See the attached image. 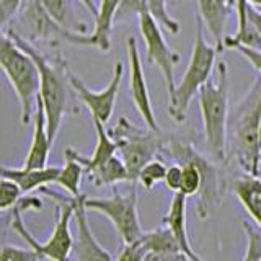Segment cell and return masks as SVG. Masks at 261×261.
Returning <instances> with one entry per match:
<instances>
[{
    "instance_id": "7402d4cb",
    "label": "cell",
    "mask_w": 261,
    "mask_h": 261,
    "mask_svg": "<svg viewBox=\"0 0 261 261\" xmlns=\"http://www.w3.org/2000/svg\"><path fill=\"white\" fill-rule=\"evenodd\" d=\"M88 175L95 186H111L116 183L130 181V175L124 165V162L116 153L111 159L106 160L101 167H98Z\"/></svg>"
},
{
    "instance_id": "f1b7e54d",
    "label": "cell",
    "mask_w": 261,
    "mask_h": 261,
    "mask_svg": "<svg viewBox=\"0 0 261 261\" xmlns=\"http://www.w3.org/2000/svg\"><path fill=\"white\" fill-rule=\"evenodd\" d=\"M243 228L248 237V248L243 261H259L261 259V233L250 222L245 220Z\"/></svg>"
},
{
    "instance_id": "9c48e42d",
    "label": "cell",
    "mask_w": 261,
    "mask_h": 261,
    "mask_svg": "<svg viewBox=\"0 0 261 261\" xmlns=\"http://www.w3.org/2000/svg\"><path fill=\"white\" fill-rule=\"evenodd\" d=\"M85 207L87 211L100 212L108 217L124 245L136 242L142 235L137 214L136 186L129 191V194H119L114 191L108 199H90L85 196Z\"/></svg>"
},
{
    "instance_id": "d590c367",
    "label": "cell",
    "mask_w": 261,
    "mask_h": 261,
    "mask_svg": "<svg viewBox=\"0 0 261 261\" xmlns=\"http://www.w3.org/2000/svg\"><path fill=\"white\" fill-rule=\"evenodd\" d=\"M248 4L251 7H256V8H259V10H261V0H248Z\"/></svg>"
},
{
    "instance_id": "7c38bea8",
    "label": "cell",
    "mask_w": 261,
    "mask_h": 261,
    "mask_svg": "<svg viewBox=\"0 0 261 261\" xmlns=\"http://www.w3.org/2000/svg\"><path fill=\"white\" fill-rule=\"evenodd\" d=\"M127 59H129V93L130 98H133V103L139 114H141L142 121L145 122L147 129L160 133L159 122L153 113L149 87H147V80L144 75V67L141 61V54H139L137 41L133 36L127 39Z\"/></svg>"
},
{
    "instance_id": "277c9868",
    "label": "cell",
    "mask_w": 261,
    "mask_h": 261,
    "mask_svg": "<svg viewBox=\"0 0 261 261\" xmlns=\"http://www.w3.org/2000/svg\"><path fill=\"white\" fill-rule=\"evenodd\" d=\"M10 23L7 31L28 41L30 44L43 43L53 47L59 44L93 47L92 38L87 33H75L59 27L49 16L41 0H21L18 12Z\"/></svg>"
},
{
    "instance_id": "ac0fdd59",
    "label": "cell",
    "mask_w": 261,
    "mask_h": 261,
    "mask_svg": "<svg viewBox=\"0 0 261 261\" xmlns=\"http://www.w3.org/2000/svg\"><path fill=\"white\" fill-rule=\"evenodd\" d=\"M92 121L95 126V133H96V145H95L93 153L90 155V157H84V155H80L73 149H69L70 153L73 155V159L84 167V171H87V173H92L93 170L101 167L106 160L111 159L113 155L118 152V144L113 139V136L110 134V130L106 129L105 122H101L96 118H92Z\"/></svg>"
},
{
    "instance_id": "3957f363",
    "label": "cell",
    "mask_w": 261,
    "mask_h": 261,
    "mask_svg": "<svg viewBox=\"0 0 261 261\" xmlns=\"http://www.w3.org/2000/svg\"><path fill=\"white\" fill-rule=\"evenodd\" d=\"M259 118H261V77L248 88L239 105L235 106L232 126V149L239 165L247 175L258 176L259 173Z\"/></svg>"
},
{
    "instance_id": "2e32d148",
    "label": "cell",
    "mask_w": 261,
    "mask_h": 261,
    "mask_svg": "<svg viewBox=\"0 0 261 261\" xmlns=\"http://www.w3.org/2000/svg\"><path fill=\"white\" fill-rule=\"evenodd\" d=\"M186 196L183 193L176 191L173 194L170 202L168 212L163 216L162 222L165 224V227L173 233V237L176 239L179 250L181 253L190 258L191 261H202L198 255L194 253V250L190 245V239H188V232H186Z\"/></svg>"
},
{
    "instance_id": "e0dca14e",
    "label": "cell",
    "mask_w": 261,
    "mask_h": 261,
    "mask_svg": "<svg viewBox=\"0 0 261 261\" xmlns=\"http://www.w3.org/2000/svg\"><path fill=\"white\" fill-rule=\"evenodd\" d=\"M61 167H43V168H10L0 167V178L10 179L18 185L23 194L35 190H43L44 186L53 185L59 175Z\"/></svg>"
},
{
    "instance_id": "9a60e30c",
    "label": "cell",
    "mask_w": 261,
    "mask_h": 261,
    "mask_svg": "<svg viewBox=\"0 0 261 261\" xmlns=\"http://www.w3.org/2000/svg\"><path fill=\"white\" fill-rule=\"evenodd\" d=\"M31 122H33L31 144H30V149H28L23 167L24 168H43L47 165L49 152H51L53 142L47 136L44 110H43V105H41L38 96H36L35 110H33Z\"/></svg>"
},
{
    "instance_id": "8fae6325",
    "label": "cell",
    "mask_w": 261,
    "mask_h": 261,
    "mask_svg": "<svg viewBox=\"0 0 261 261\" xmlns=\"http://www.w3.org/2000/svg\"><path fill=\"white\" fill-rule=\"evenodd\" d=\"M122 77H124V65H122V62L119 61V62H116V65H114L113 77L110 80V84L106 85L101 92H93V90H90L84 84V80L80 77H77L75 73L69 72V82H70V85L73 88V92H75L77 98L90 110L92 118L100 119L101 122H105V124L111 119Z\"/></svg>"
},
{
    "instance_id": "d6986e66",
    "label": "cell",
    "mask_w": 261,
    "mask_h": 261,
    "mask_svg": "<svg viewBox=\"0 0 261 261\" xmlns=\"http://www.w3.org/2000/svg\"><path fill=\"white\" fill-rule=\"evenodd\" d=\"M119 0H100L98 12L95 15V28L90 35L93 47L103 53H108L111 47V30L116 23V12Z\"/></svg>"
},
{
    "instance_id": "30bf717a",
    "label": "cell",
    "mask_w": 261,
    "mask_h": 261,
    "mask_svg": "<svg viewBox=\"0 0 261 261\" xmlns=\"http://www.w3.org/2000/svg\"><path fill=\"white\" fill-rule=\"evenodd\" d=\"M137 20H139L141 36H142L144 44H145L147 59L160 69L163 80H165V87H167L168 100H170V98L173 96L175 88H176L175 67L179 64L181 56L168 46L165 38H163L160 24L155 21L149 13L144 12Z\"/></svg>"
},
{
    "instance_id": "4dcf8cb0",
    "label": "cell",
    "mask_w": 261,
    "mask_h": 261,
    "mask_svg": "<svg viewBox=\"0 0 261 261\" xmlns=\"http://www.w3.org/2000/svg\"><path fill=\"white\" fill-rule=\"evenodd\" d=\"M147 255L149 253H147L145 247L141 242V237H139L136 242L124 245V250L121 251L118 261H144Z\"/></svg>"
},
{
    "instance_id": "cb8c5ba5",
    "label": "cell",
    "mask_w": 261,
    "mask_h": 261,
    "mask_svg": "<svg viewBox=\"0 0 261 261\" xmlns=\"http://www.w3.org/2000/svg\"><path fill=\"white\" fill-rule=\"evenodd\" d=\"M141 242L145 247L147 253H178L179 245L168 228H159L149 233L141 235Z\"/></svg>"
},
{
    "instance_id": "44dd1931",
    "label": "cell",
    "mask_w": 261,
    "mask_h": 261,
    "mask_svg": "<svg viewBox=\"0 0 261 261\" xmlns=\"http://www.w3.org/2000/svg\"><path fill=\"white\" fill-rule=\"evenodd\" d=\"M49 16L64 30L85 33V24L79 20L73 0H41Z\"/></svg>"
},
{
    "instance_id": "f35d334b",
    "label": "cell",
    "mask_w": 261,
    "mask_h": 261,
    "mask_svg": "<svg viewBox=\"0 0 261 261\" xmlns=\"http://www.w3.org/2000/svg\"><path fill=\"white\" fill-rule=\"evenodd\" d=\"M259 261H261V259H259Z\"/></svg>"
},
{
    "instance_id": "83f0119b",
    "label": "cell",
    "mask_w": 261,
    "mask_h": 261,
    "mask_svg": "<svg viewBox=\"0 0 261 261\" xmlns=\"http://www.w3.org/2000/svg\"><path fill=\"white\" fill-rule=\"evenodd\" d=\"M144 12H147V0H119L116 21L129 20L134 16L139 18Z\"/></svg>"
},
{
    "instance_id": "52a82bcc",
    "label": "cell",
    "mask_w": 261,
    "mask_h": 261,
    "mask_svg": "<svg viewBox=\"0 0 261 261\" xmlns=\"http://www.w3.org/2000/svg\"><path fill=\"white\" fill-rule=\"evenodd\" d=\"M110 134L118 144V152L129 171L130 181L136 183L141 168L160 153L163 136L150 129H137L126 118H121Z\"/></svg>"
},
{
    "instance_id": "8992f818",
    "label": "cell",
    "mask_w": 261,
    "mask_h": 261,
    "mask_svg": "<svg viewBox=\"0 0 261 261\" xmlns=\"http://www.w3.org/2000/svg\"><path fill=\"white\" fill-rule=\"evenodd\" d=\"M0 70L10 82L16 100L20 103L21 122L28 124L39 88L38 67L33 57L4 31H0Z\"/></svg>"
},
{
    "instance_id": "4316f807",
    "label": "cell",
    "mask_w": 261,
    "mask_h": 261,
    "mask_svg": "<svg viewBox=\"0 0 261 261\" xmlns=\"http://www.w3.org/2000/svg\"><path fill=\"white\" fill-rule=\"evenodd\" d=\"M21 190L10 179L0 178V212L15 207L21 201Z\"/></svg>"
},
{
    "instance_id": "8d00e7d4",
    "label": "cell",
    "mask_w": 261,
    "mask_h": 261,
    "mask_svg": "<svg viewBox=\"0 0 261 261\" xmlns=\"http://www.w3.org/2000/svg\"><path fill=\"white\" fill-rule=\"evenodd\" d=\"M258 137H259V147H261V118H259V130H258Z\"/></svg>"
},
{
    "instance_id": "ba28073f",
    "label": "cell",
    "mask_w": 261,
    "mask_h": 261,
    "mask_svg": "<svg viewBox=\"0 0 261 261\" xmlns=\"http://www.w3.org/2000/svg\"><path fill=\"white\" fill-rule=\"evenodd\" d=\"M64 206L59 209V214L56 219V225L51 237L47 242L39 243L31 237V233L27 230L23 220H21V209L16 204L15 207V217H13V227L15 230L21 233V237L28 242L30 248L38 253V256H44L53 261H67L69 255L73 248V237L70 233V220L73 219V198L64 199Z\"/></svg>"
},
{
    "instance_id": "ffe728a7",
    "label": "cell",
    "mask_w": 261,
    "mask_h": 261,
    "mask_svg": "<svg viewBox=\"0 0 261 261\" xmlns=\"http://www.w3.org/2000/svg\"><path fill=\"white\" fill-rule=\"evenodd\" d=\"M233 193L245 211L261 227V178L247 175L235 179Z\"/></svg>"
},
{
    "instance_id": "6da1fadb",
    "label": "cell",
    "mask_w": 261,
    "mask_h": 261,
    "mask_svg": "<svg viewBox=\"0 0 261 261\" xmlns=\"http://www.w3.org/2000/svg\"><path fill=\"white\" fill-rule=\"evenodd\" d=\"M23 51H27L33 61H35L38 73H39V88H38V98L43 105L44 116H46V127L47 136L54 144L59 129L62 124V119L65 113H69L72 108V92L73 88L69 82V69L64 61H57L56 64L51 62L47 57L39 53L38 49L30 44L28 41L18 38L10 31H5Z\"/></svg>"
},
{
    "instance_id": "836d02e7",
    "label": "cell",
    "mask_w": 261,
    "mask_h": 261,
    "mask_svg": "<svg viewBox=\"0 0 261 261\" xmlns=\"http://www.w3.org/2000/svg\"><path fill=\"white\" fill-rule=\"evenodd\" d=\"M247 16H248V21L255 27L256 33L259 35V39H261V10L256 7H251L248 5V12H247Z\"/></svg>"
},
{
    "instance_id": "5b68a950",
    "label": "cell",
    "mask_w": 261,
    "mask_h": 261,
    "mask_svg": "<svg viewBox=\"0 0 261 261\" xmlns=\"http://www.w3.org/2000/svg\"><path fill=\"white\" fill-rule=\"evenodd\" d=\"M217 49L207 43L204 38L202 20L196 15V38L193 44V53L183 73L181 82L176 85L173 96L168 100V113L176 122L186 119V111L191 100L198 95L201 87L212 77L216 67Z\"/></svg>"
},
{
    "instance_id": "4fadbf2b",
    "label": "cell",
    "mask_w": 261,
    "mask_h": 261,
    "mask_svg": "<svg viewBox=\"0 0 261 261\" xmlns=\"http://www.w3.org/2000/svg\"><path fill=\"white\" fill-rule=\"evenodd\" d=\"M73 222H75L77 228L75 240H73L77 261H113L111 255L98 243L92 228L88 225L84 194H80L79 198H73Z\"/></svg>"
},
{
    "instance_id": "7a4b0ae2",
    "label": "cell",
    "mask_w": 261,
    "mask_h": 261,
    "mask_svg": "<svg viewBox=\"0 0 261 261\" xmlns=\"http://www.w3.org/2000/svg\"><path fill=\"white\" fill-rule=\"evenodd\" d=\"M217 79H209L198 92L204 141L209 153L217 162L227 160L228 133V69L225 62H217Z\"/></svg>"
},
{
    "instance_id": "d6a6232c",
    "label": "cell",
    "mask_w": 261,
    "mask_h": 261,
    "mask_svg": "<svg viewBox=\"0 0 261 261\" xmlns=\"http://www.w3.org/2000/svg\"><path fill=\"white\" fill-rule=\"evenodd\" d=\"M235 51H239L245 59H247L251 65L253 69H255L259 77H261V46L259 47H250V46H243V44H239L233 47Z\"/></svg>"
},
{
    "instance_id": "e575fe53",
    "label": "cell",
    "mask_w": 261,
    "mask_h": 261,
    "mask_svg": "<svg viewBox=\"0 0 261 261\" xmlns=\"http://www.w3.org/2000/svg\"><path fill=\"white\" fill-rule=\"evenodd\" d=\"M79 2H80L82 5H84L93 16L96 15V12H98V5L95 4V0H79Z\"/></svg>"
},
{
    "instance_id": "484cf974",
    "label": "cell",
    "mask_w": 261,
    "mask_h": 261,
    "mask_svg": "<svg viewBox=\"0 0 261 261\" xmlns=\"http://www.w3.org/2000/svg\"><path fill=\"white\" fill-rule=\"evenodd\" d=\"M165 171H167V165L162 160L152 159L150 162H147L145 165L141 168L137 175L136 181L141 183V186H144L145 190H153L160 181H163L165 178Z\"/></svg>"
},
{
    "instance_id": "5bb4252c",
    "label": "cell",
    "mask_w": 261,
    "mask_h": 261,
    "mask_svg": "<svg viewBox=\"0 0 261 261\" xmlns=\"http://www.w3.org/2000/svg\"><path fill=\"white\" fill-rule=\"evenodd\" d=\"M198 4V16L206 24V30L212 38V46L217 53L224 51L225 24L230 12L233 10L230 0H196Z\"/></svg>"
},
{
    "instance_id": "603a6c76",
    "label": "cell",
    "mask_w": 261,
    "mask_h": 261,
    "mask_svg": "<svg viewBox=\"0 0 261 261\" xmlns=\"http://www.w3.org/2000/svg\"><path fill=\"white\" fill-rule=\"evenodd\" d=\"M64 157H65V163H64V167H61L59 175H57L54 185H59L61 188H64L72 198H79L82 194L80 181H82V175H84V167L73 159V155L70 153L69 149H65Z\"/></svg>"
},
{
    "instance_id": "d4e9b609",
    "label": "cell",
    "mask_w": 261,
    "mask_h": 261,
    "mask_svg": "<svg viewBox=\"0 0 261 261\" xmlns=\"http://www.w3.org/2000/svg\"><path fill=\"white\" fill-rule=\"evenodd\" d=\"M147 13L171 35L179 31V23L167 10V0H147Z\"/></svg>"
},
{
    "instance_id": "f546056e",
    "label": "cell",
    "mask_w": 261,
    "mask_h": 261,
    "mask_svg": "<svg viewBox=\"0 0 261 261\" xmlns=\"http://www.w3.org/2000/svg\"><path fill=\"white\" fill-rule=\"evenodd\" d=\"M39 256L36 251L30 250H23L18 247H4L0 250V261H36Z\"/></svg>"
},
{
    "instance_id": "1f68e13d",
    "label": "cell",
    "mask_w": 261,
    "mask_h": 261,
    "mask_svg": "<svg viewBox=\"0 0 261 261\" xmlns=\"http://www.w3.org/2000/svg\"><path fill=\"white\" fill-rule=\"evenodd\" d=\"M181 165L179 163H173V165L167 167V171H165V178H163V183L168 188L170 191H179V186H181Z\"/></svg>"
},
{
    "instance_id": "74e56055",
    "label": "cell",
    "mask_w": 261,
    "mask_h": 261,
    "mask_svg": "<svg viewBox=\"0 0 261 261\" xmlns=\"http://www.w3.org/2000/svg\"><path fill=\"white\" fill-rule=\"evenodd\" d=\"M259 163H261V155H259Z\"/></svg>"
}]
</instances>
